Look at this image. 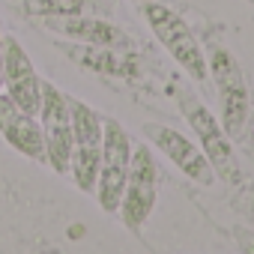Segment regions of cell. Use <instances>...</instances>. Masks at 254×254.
<instances>
[{"label": "cell", "instance_id": "obj_1", "mask_svg": "<svg viewBox=\"0 0 254 254\" xmlns=\"http://www.w3.org/2000/svg\"><path fill=\"white\" fill-rule=\"evenodd\" d=\"M177 105L186 117V123L191 126V132L197 135V147L203 150V156L209 159L215 177H221L224 183L230 186H239L242 183V171H239V159L233 153V144H230V135L224 132L221 120L194 96V93H177Z\"/></svg>", "mask_w": 254, "mask_h": 254}, {"label": "cell", "instance_id": "obj_2", "mask_svg": "<svg viewBox=\"0 0 254 254\" xmlns=\"http://www.w3.org/2000/svg\"><path fill=\"white\" fill-rule=\"evenodd\" d=\"M72 108V168L69 177L78 191L93 194L96 191V177H99V162H102V147H105V117L90 108L81 99L69 96Z\"/></svg>", "mask_w": 254, "mask_h": 254}, {"label": "cell", "instance_id": "obj_3", "mask_svg": "<svg viewBox=\"0 0 254 254\" xmlns=\"http://www.w3.org/2000/svg\"><path fill=\"white\" fill-rule=\"evenodd\" d=\"M144 18L153 30V36L162 42V48L180 63V69L191 78V81H206L209 78V66H206V51L200 48L197 36L191 33V27L186 24L183 15H177L171 6L147 0L144 3Z\"/></svg>", "mask_w": 254, "mask_h": 254}, {"label": "cell", "instance_id": "obj_4", "mask_svg": "<svg viewBox=\"0 0 254 254\" xmlns=\"http://www.w3.org/2000/svg\"><path fill=\"white\" fill-rule=\"evenodd\" d=\"M206 66H209V78L218 93V120L230 138H239L248 123V108H251L245 75L227 48H209Z\"/></svg>", "mask_w": 254, "mask_h": 254}, {"label": "cell", "instance_id": "obj_5", "mask_svg": "<svg viewBox=\"0 0 254 254\" xmlns=\"http://www.w3.org/2000/svg\"><path fill=\"white\" fill-rule=\"evenodd\" d=\"M156 197H159V165L156 156L147 144H138L132 150V165H129V177H126V189L120 197V221L126 224V230H144V224L150 221L153 209H156Z\"/></svg>", "mask_w": 254, "mask_h": 254}, {"label": "cell", "instance_id": "obj_6", "mask_svg": "<svg viewBox=\"0 0 254 254\" xmlns=\"http://www.w3.org/2000/svg\"><path fill=\"white\" fill-rule=\"evenodd\" d=\"M132 138L126 132V126L114 117H105V147H102V162H99V177H96V203L102 212L117 215L120 197L126 189V177H129L132 165Z\"/></svg>", "mask_w": 254, "mask_h": 254}, {"label": "cell", "instance_id": "obj_7", "mask_svg": "<svg viewBox=\"0 0 254 254\" xmlns=\"http://www.w3.org/2000/svg\"><path fill=\"white\" fill-rule=\"evenodd\" d=\"M39 126H42V141H45V165L54 174L69 177V168H72V108H69V96L51 81H42Z\"/></svg>", "mask_w": 254, "mask_h": 254}, {"label": "cell", "instance_id": "obj_8", "mask_svg": "<svg viewBox=\"0 0 254 254\" xmlns=\"http://www.w3.org/2000/svg\"><path fill=\"white\" fill-rule=\"evenodd\" d=\"M141 135L180 171L186 174L191 183H200V186H212L215 183V171L209 165V159L203 156V150L189 138L183 135L174 126H165V123H144L141 126Z\"/></svg>", "mask_w": 254, "mask_h": 254}, {"label": "cell", "instance_id": "obj_9", "mask_svg": "<svg viewBox=\"0 0 254 254\" xmlns=\"http://www.w3.org/2000/svg\"><path fill=\"white\" fill-rule=\"evenodd\" d=\"M3 93L24 108L27 114L39 117V102H42V78L36 75V66L24 45L15 36H6V51H3Z\"/></svg>", "mask_w": 254, "mask_h": 254}, {"label": "cell", "instance_id": "obj_10", "mask_svg": "<svg viewBox=\"0 0 254 254\" xmlns=\"http://www.w3.org/2000/svg\"><path fill=\"white\" fill-rule=\"evenodd\" d=\"M0 138L15 153H21L24 159H33V162L45 165V141H42L39 117L18 108L3 90H0Z\"/></svg>", "mask_w": 254, "mask_h": 254}, {"label": "cell", "instance_id": "obj_11", "mask_svg": "<svg viewBox=\"0 0 254 254\" xmlns=\"http://www.w3.org/2000/svg\"><path fill=\"white\" fill-rule=\"evenodd\" d=\"M51 27L72 39H81L90 45H105V48H120L129 42V36L120 27H114L108 21H93V18H57V21H51Z\"/></svg>", "mask_w": 254, "mask_h": 254}, {"label": "cell", "instance_id": "obj_12", "mask_svg": "<svg viewBox=\"0 0 254 254\" xmlns=\"http://www.w3.org/2000/svg\"><path fill=\"white\" fill-rule=\"evenodd\" d=\"M236 242L245 254H254V233L251 230H236Z\"/></svg>", "mask_w": 254, "mask_h": 254}, {"label": "cell", "instance_id": "obj_13", "mask_svg": "<svg viewBox=\"0 0 254 254\" xmlns=\"http://www.w3.org/2000/svg\"><path fill=\"white\" fill-rule=\"evenodd\" d=\"M3 51H6V33H3V24H0V90H3Z\"/></svg>", "mask_w": 254, "mask_h": 254}, {"label": "cell", "instance_id": "obj_14", "mask_svg": "<svg viewBox=\"0 0 254 254\" xmlns=\"http://www.w3.org/2000/svg\"><path fill=\"white\" fill-rule=\"evenodd\" d=\"M141 3H147V0H141Z\"/></svg>", "mask_w": 254, "mask_h": 254}]
</instances>
